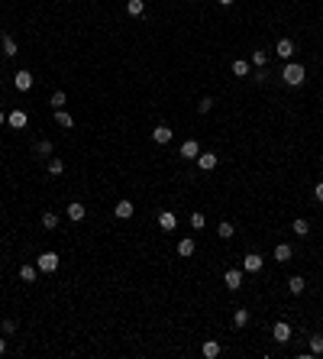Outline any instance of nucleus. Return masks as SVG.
Masks as SVG:
<instances>
[{
    "label": "nucleus",
    "instance_id": "obj_1",
    "mask_svg": "<svg viewBox=\"0 0 323 359\" xmlns=\"http://www.w3.org/2000/svg\"><path fill=\"white\" fill-rule=\"evenodd\" d=\"M304 78H307V68H304L300 62H288L285 71H281V81H285L288 87H300V84H304Z\"/></svg>",
    "mask_w": 323,
    "mask_h": 359
},
{
    "label": "nucleus",
    "instance_id": "obj_2",
    "mask_svg": "<svg viewBox=\"0 0 323 359\" xmlns=\"http://www.w3.org/2000/svg\"><path fill=\"white\" fill-rule=\"evenodd\" d=\"M36 266H39V272H55V269H58V252H42V256L36 259Z\"/></svg>",
    "mask_w": 323,
    "mask_h": 359
},
{
    "label": "nucleus",
    "instance_id": "obj_3",
    "mask_svg": "<svg viewBox=\"0 0 323 359\" xmlns=\"http://www.w3.org/2000/svg\"><path fill=\"white\" fill-rule=\"evenodd\" d=\"M178 156L188 159V162H191V159H197L200 156V142L197 139H185V142H181V149H178Z\"/></svg>",
    "mask_w": 323,
    "mask_h": 359
},
{
    "label": "nucleus",
    "instance_id": "obj_4",
    "mask_svg": "<svg viewBox=\"0 0 323 359\" xmlns=\"http://www.w3.org/2000/svg\"><path fill=\"white\" fill-rule=\"evenodd\" d=\"M271 336H275L278 343H288V340H291V324H288V320H278L275 327H271Z\"/></svg>",
    "mask_w": 323,
    "mask_h": 359
},
{
    "label": "nucleus",
    "instance_id": "obj_5",
    "mask_svg": "<svg viewBox=\"0 0 323 359\" xmlns=\"http://www.w3.org/2000/svg\"><path fill=\"white\" fill-rule=\"evenodd\" d=\"M171 136H175V130H171V126H165V123H159L152 130V139L159 142V146H165V142H171Z\"/></svg>",
    "mask_w": 323,
    "mask_h": 359
},
{
    "label": "nucleus",
    "instance_id": "obj_6",
    "mask_svg": "<svg viewBox=\"0 0 323 359\" xmlns=\"http://www.w3.org/2000/svg\"><path fill=\"white\" fill-rule=\"evenodd\" d=\"M223 281H226V288H230V291H239V288H242V272H239V269H226Z\"/></svg>",
    "mask_w": 323,
    "mask_h": 359
},
{
    "label": "nucleus",
    "instance_id": "obj_7",
    "mask_svg": "<svg viewBox=\"0 0 323 359\" xmlns=\"http://www.w3.org/2000/svg\"><path fill=\"white\" fill-rule=\"evenodd\" d=\"M13 84H16V91H29V87H32V75H29V71H16V75H13Z\"/></svg>",
    "mask_w": 323,
    "mask_h": 359
},
{
    "label": "nucleus",
    "instance_id": "obj_8",
    "mask_svg": "<svg viewBox=\"0 0 323 359\" xmlns=\"http://www.w3.org/2000/svg\"><path fill=\"white\" fill-rule=\"evenodd\" d=\"M133 211H136V207H133V201H126V197H123V201H116V207H113V214H116L120 220H130Z\"/></svg>",
    "mask_w": 323,
    "mask_h": 359
},
{
    "label": "nucleus",
    "instance_id": "obj_9",
    "mask_svg": "<svg viewBox=\"0 0 323 359\" xmlns=\"http://www.w3.org/2000/svg\"><path fill=\"white\" fill-rule=\"evenodd\" d=\"M275 55H278V58H288V62H291V55H294V42H291V39H278Z\"/></svg>",
    "mask_w": 323,
    "mask_h": 359
},
{
    "label": "nucleus",
    "instance_id": "obj_10",
    "mask_svg": "<svg viewBox=\"0 0 323 359\" xmlns=\"http://www.w3.org/2000/svg\"><path fill=\"white\" fill-rule=\"evenodd\" d=\"M216 162H220V159H216L214 152H200V156H197V165L204 168V172H214V168H216Z\"/></svg>",
    "mask_w": 323,
    "mask_h": 359
},
{
    "label": "nucleus",
    "instance_id": "obj_11",
    "mask_svg": "<svg viewBox=\"0 0 323 359\" xmlns=\"http://www.w3.org/2000/svg\"><path fill=\"white\" fill-rule=\"evenodd\" d=\"M7 126L23 130V126H26V113H23V110H10V113H7Z\"/></svg>",
    "mask_w": 323,
    "mask_h": 359
},
{
    "label": "nucleus",
    "instance_id": "obj_12",
    "mask_svg": "<svg viewBox=\"0 0 323 359\" xmlns=\"http://www.w3.org/2000/svg\"><path fill=\"white\" fill-rule=\"evenodd\" d=\"M262 269V256L259 252H249L246 259H242V272H259Z\"/></svg>",
    "mask_w": 323,
    "mask_h": 359
},
{
    "label": "nucleus",
    "instance_id": "obj_13",
    "mask_svg": "<svg viewBox=\"0 0 323 359\" xmlns=\"http://www.w3.org/2000/svg\"><path fill=\"white\" fill-rule=\"evenodd\" d=\"M194 249H197V246H194L191 236H185V240L178 243V256H185V259H191V256H194Z\"/></svg>",
    "mask_w": 323,
    "mask_h": 359
},
{
    "label": "nucleus",
    "instance_id": "obj_14",
    "mask_svg": "<svg viewBox=\"0 0 323 359\" xmlns=\"http://www.w3.org/2000/svg\"><path fill=\"white\" fill-rule=\"evenodd\" d=\"M159 223H162V230H175V226H178V217H175L171 211H162V214H159Z\"/></svg>",
    "mask_w": 323,
    "mask_h": 359
},
{
    "label": "nucleus",
    "instance_id": "obj_15",
    "mask_svg": "<svg viewBox=\"0 0 323 359\" xmlns=\"http://www.w3.org/2000/svg\"><path fill=\"white\" fill-rule=\"evenodd\" d=\"M200 353H204L207 359H216V356H220V343H216V340H207V343L200 346Z\"/></svg>",
    "mask_w": 323,
    "mask_h": 359
},
{
    "label": "nucleus",
    "instance_id": "obj_16",
    "mask_svg": "<svg viewBox=\"0 0 323 359\" xmlns=\"http://www.w3.org/2000/svg\"><path fill=\"white\" fill-rule=\"evenodd\" d=\"M291 256H294V252H291L288 243H278V246H275V259H278V262H288Z\"/></svg>",
    "mask_w": 323,
    "mask_h": 359
},
{
    "label": "nucleus",
    "instance_id": "obj_17",
    "mask_svg": "<svg viewBox=\"0 0 323 359\" xmlns=\"http://www.w3.org/2000/svg\"><path fill=\"white\" fill-rule=\"evenodd\" d=\"M288 288H291V295H300V291L307 288V281L300 278V275H291V278H288Z\"/></svg>",
    "mask_w": 323,
    "mask_h": 359
},
{
    "label": "nucleus",
    "instance_id": "obj_18",
    "mask_svg": "<svg viewBox=\"0 0 323 359\" xmlns=\"http://www.w3.org/2000/svg\"><path fill=\"white\" fill-rule=\"evenodd\" d=\"M68 217L71 220H84V204H81V201H71L68 204Z\"/></svg>",
    "mask_w": 323,
    "mask_h": 359
},
{
    "label": "nucleus",
    "instance_id": "obj_19",
    "mask_svg": "<svg viewBox=\"0 0 323 359\" xmlns=\"http://www.w3.org/2000/svg\"><path fill=\"white\" fill-rule=\"evenodd\" d=\"M233 75H236V78H246L249 75V62L246 58H236V62H233Z\"/></svg>",
    "mask_w": 323,
    "mask_h": 359
},
{
    "label": "nucleus",
    "instance_id": "obj_20",
    "mask_svg": "<svg viewBox=\"0 0 323 359\" xmlns=\"http://www.w3.org/2000/svg\"><path fill=\"white\" fill-rule=\"evenodd\" d=\"M55 123L65 126V130H71V126H75V120H71V113H65V110H55Z\"/></svg>",
    "mask_w": 323,
    "mask_h": 359
},
{
    "label": "nucleus",
    "instance_id": "obj_21",
    "mask_svg": "<svg viewBox=\"0 0 323 359\" xmlns=\"http://www.w3.org/2000/svg\"><path fill=\"white\" fill-rule=\"evenodd\" d=\"M216 236H220V240H233V223H230V220H220V226H216Z\"/></svg>",
    "mask_w": 323,
    "mask_h": 359
},
{
    "label": "nucleus",
    "instance_id": "obj_22",
    "mask_svg": "<svg viewBox=\"0 0 323 359\" xmlns=\"http://www.w3.org/2000/svg\"><path fill=\"white\" fill-rule=\"evenodd\" d=\"M233 324H236V327H246L249 324V311L246 307H236V311H233Z\"/></svg>",
    "mask_w": 323,
    "mask_h": 359
},
{
    "label": "nucleus",
    "instance_id": "obj_23",
    "mask_svg": "<svg viewBox=\"0 0 323 359\" xmlns=\"http://www.w3.org/2000/svg\"><path fill=\"white\" fill-rule=\"evenodd\" d=\"M142 10H146L142 0H126V13H130V16H142Z\"/></svg>",
    "mask_w": 323,
    "mask_h": 359
},
{
    "label": "nucleus",
    "instance_id": "obj_24",
    "mask_svg": "<svg viewBox=\"0 0 323 359\" xmlns=\"http://www.w3.org/2000/svg\"><path fill=\"white\" fill-rule=\"evenodd\" d=\"M36 156L49 159V156H52V142H49V139H39V142H36Z\"/></svg>",
    "mask_w": 323,
    "mask_h": 359
},
{
    "label": "nucleus",
    "instance_id": "obj_25",
    "mask_svg": "<svg viewBox=\"0 0 323 359\" xmlns=\"http://www.w3.org/2000/svg\"><path fill=\"white\" fill-rule=\"evenodd\" d=\"M291 230H294L297 236H307V233H310V223H307L304 217H297V220H294V226H291Z\"/></svg>",
    "mask_w": 323,
    "mask_h": 359
},
{
    "label": "nucleus",
    "instance_id": "obj_26",
    "mask_svg": "<svg viewBox=\"0 0 323 359\" xmlns=\"http://www.w3.org/2000/svg\"><path fill=\"white\" fill-rule=\"evenodd\" d=\"M36 275H39V266H23L20 269V278L23 281H36Z\"/></svg>",
    "mask_w": 323,
    "mask_h": 359
},
{
    "label": "nucleus",
    "instance_id": "obj_27",
    "mask_svg": "<svg viewBox=\"0 0 323 359\" xmlns=\"http://www.w3.org/2000/svg\"><path fill=\"white\" fill-rule=\"evenodd\" d=\"M3 55H7V58H13V55H16V39H13V36H3Z\"/></svg>",
    "mask_w": 323,
    "mask_h": 359
},
{
    "label": "nucleus",
    "instance_id": "obj_28",
    "mask_svg": "<svg viewBox=\"0 0 323 359\" xmlns=\"http://www.w3.org/2000/svg\"><path fill=\"white\" fill-rule=\"evenodd\" d=\"M65 101H68V97H65V91H55L49 104H52V110H62V107H65Z\"/></svg>",
    "mask_w": 323,
    "mask_h": 359
},
{
    "label": "nucleus",
    "instance_id": "obj_29",
    "mask_svg": "<svg viewBox=\"0 0 323 359\" xmlns=\"http://www.w3.org/2000/svg\"><path fill=\"white\" fill-rule=\"evenodd\" d=\"M42 226H46V230H55V226H58V214H42Z\"/></svg>",
    "mask_w": 323,
    "mask_h": 359
},
{
    "label": "nucleus",
    "instance_id": "obj_30",
    "mask_svg": "<svg viewBox=\"0 0 323 359\" xmlns=\"http://www.w3.org/2000/svg\"><path fill=\"white\" fill-rule=\"evenodd\" d=\"M310 353H314V356H320V353H323V336L320 333L310 336Z\"/></svg>",
    "mask_w": 323,
    "mask_h": 359
},
{
    "label": "nucleus",
    "instance_id": "obj_31",
    "mask_svg": "<svg viewBox=\"0 0 323 359\" xmlns=\"http://www.w3.org/2000/svg\"><path fill=\"white\" fill-rule=\"evenodd\" d=\"M62 172H65L62 159H49V175H62Z\"/></svg>",
    "mask_w": 323,
    "mask_h": 359
},
{
    "label": "nucleus",
    "instance_id": "obj_32",
    "mask_svg": "<svg viewBox=\"0 0 323 359\" xmlns=\"http://www.w3.org/2000/svg\"><path fill=\"white\" fill-rule=\"evenodd\" d=\"M204 223H207V217H204V214H191V226H194V230H204Z\"/></svg>",
    "mask_w": 323,
    "mask_h": 359
},
{
    "label": "nucleus",
    "instance_id": "obj_33",
    "mask_svg": "<svg viewBox=\"0 0 323 359\" xmlns=\"http://www.w3.org/2000/svg\"><path fill=\"white\" fill-rule=\"evenodd\" d=\"M210 107H214V97H204V101L197 104V110H200V113H210Z\"/></svg>",
    "mask_w": 323,
    "mask_h": 359
},
{
    "label": "nucleus",
    "instance_id": "obj_34",
    "mask_svg": "<svg viewBox=\"0 0 323 359\" xmlns=\"http://www.w3.org/2000/svg\"><path fill=\"white\" fill-rule=\"evenodd\" d=\"M252 65H259V68H262V65H265V52H252Z\"/></svg>",
    "mask_w": 323,
    "mask_h": 359
},
{
    "label": "nucleus",
    "instance_id": "obj_35",
    "mask_svg": "<svg viewBox=\"0 0 323 359\" xmlns=\"http://www.w3.org/2000/svg\"><path fill=\"white\" fill-rule=\"evenodd\" d=\"M314 197L323 204V181H317V185H314Z\"/></svg>",
    "mask_w": 323,
    "mask_h": 359
},
{
    "label": "nucleus",
    "instance_id": "obj_36",
    "mask_svg": "<svg viewBox=\"0 0 323 359\" xmlns=\"http://www.w3.org/2000/svg\"><path fill=\"white\" fill-rule=\"evenodd\" d=\"M3 333H16V320H3Z\"/></svg>",
    "mask_w": 323,
    "mask_h": 359
},
{
    "label": "nucleus",
    "instance_id": "obj_37",
    "mask_svg": "<svg viewBox=\"0 0 323 359\" xmlns=\"http://www.w3.org/2000/svg\"><path fill=\"white\" fill-rule=\"evenodd\" d=\"M3 353H7V340H3V336H0V356H3Z\"/></svg>",
    "mask_w": 323,
    "mask_h": 359
},
{
    "label": "nucleus",
    "instance_id": "obj_38",
    "mask_svg": "<svg viewBox=\"0 0 323 359\" xmlns=\"http://www.w3.org/2000/svg\"><path fill=\"white\" fill-rule=\"evenodd\" d=\"M3 123H7V113H3V110H0V126H3Z\"/></svg>",
    "mask_w": 323,
    "mask_h": 359
},
{
    "label": "nucleus",
    "instance_id": "obj_39",
    "mask_svg": "<svg viewBox=\"0 0 323 359\" xmlns=\"http://www.w3.org/2000/svg\"><path fill=\"white\" fill-rule=\"evenodd\" d=\"M216 3H220V7H230V3H233V0H216Z\"/></svg>",
    "mask_w": 323,
    "mask_h": 359
}]
</instances>
